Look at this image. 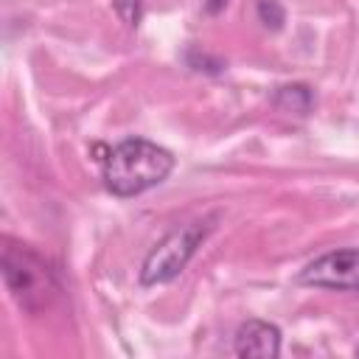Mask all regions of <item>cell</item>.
Masks as SVG:
<instances>
[{
  "label": "cell",
  "mask_w": 359,
  "mask_h": 359,
  "mask_svg": "<svg viewBox=\"0 0 359 359\" xmlns=\"http://www.w3.org/2000/svg\"><path fill=\"white\" fill-rule=\"evenodd\" d=\"M353 353H356V356H359V345H356V351H353Z\"/></svg>",
  "instance_id": "cell-9"
},
{
  "label": "cell",
  "mask_w": 359,
  "mask_h": 359,
  "mask_svg": "<svg viewBox=\"0 0 359 359\" xmlns=\"http://www.w3.org/2000/svg\"><path fill=\"white\" fill-rule=\"evenodd\" d=\"M3 280L14 303L28 314H42L59 297L62 286L50 264L22 241L3 238Z\"/></svg>",
  "instance_id": "cell-2"
},
{
  "label": "cell",
  "mask_w": 359,
  "mask_h": 359,
  "mask_svg": "<svg viewBox=\"0 0 359 359\" xmlns=\"http://www.w3.org/2000/svg\"><path fill=\"white\" fill-rule=\"evenodd\" d=\"M275 104L280 109H292L297 115H306L311 109V90L306 84H289V87H280L278 95H275Z\"/></svg>",
  "instance_id": "cell-6"
},
{
  "label": "cell",
  "mask_w": 359,
  "mask_h": 359,
  "mask_svg": "<svg viewBox=\"0 0 359 359\" xmlns=\"http://www.w3.org/2000/svg\"><path fill=\"white\" fill-rule=\"evenodd\" d=\"M300 283L334 292H359V247L331 250L300 272Z\"/></svg>",
  "instance_id": "cell-4"
},
{
  "label": "cell",
  "mask_w": 359,
  "mask_h": 359,
  "mask_svg": "<svg viewBox=\"0 0 359 359\" xmlns=\"http://www.w3.org/2000/svg\"><path fill=\"white\" fill-rule=\"evenodd\" d=\"M233 353L244 359H275L280 353V331L266 320H247L233 337Z\"/></svg>",
  "instance_id": "cell-5"
},
{
  "label": "cell",
  "mask_w": 359,
  "mask_h": 359,
  "mask_svg": "<svg viewBox=\"0 0 359 359\" xmlns=\"http://www.w3.org/2000/svg\"><path fill=\"white\" fill-rule=\"evenodd\" d=\"M174 171V154L146 137H126L101 157V180L112 196H137Z\"/></svg>",
  "instance_id": "cell-1"
},
{
  "label": "cell",
  "mask_w": 359,
  "mask_h": 359,
  "mask_svg": "<svg viewBox=\"0 0 359 359\" xmlns=\"http://www.w3.org/2000/svg\"><path fill=\"white\" fill-rule=\"evenodd\" d=\"M258 17L266 28H280L283 25V8L278 0H258Z\"/></svg>",
  "instance_id": "cell-8"
},
{
  "label": "cell",
  "mask_w": 359,
  "mask_h": 359,
  "mask_svg": "<svg viewBox=\"0 0 359 359\" xmlns=\"http://www.w3.org/2000/svg\"><path fill=\"white\" fill-rule=\"evenodd\" d=\"M118 17L129 25V28H137L140 22V14H143V0H112Z\"/></svg>",
  "instance_id": "cell-7"
},
{
  "label": "cell",
  "mask_w": 359,
  "mask_h": 359,
  "mask_svg": "<svg viewBox=\"0 0 359 359\" xmlns=\"http://www.w3.org/2000/svg\"><path fill=\"white\" fill-rule=\"evenodd\" d=\"M213 219L216 216L188 222V224L171 230L163 241H157L140 264V286H160V283L174 280L188 266V261L194 258L199 244L208 238V233L213 230V224H210Z\"/></svg>",
  "instance_id": "cell-3"
}]
</instances>
